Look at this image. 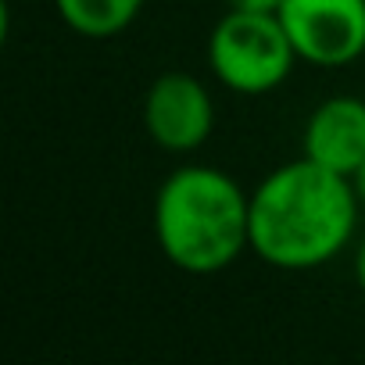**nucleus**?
<instances>
[{
    "instance_id": "nucleus-6",
    "label": "nucleus",
    "mask_w": 365,
    "mask_h": 365,
    "mask_svg": "<svg viewBox=\"0 0 365 365\" xmlns=\"http://www.w3.org/2000/svg\"><path fill=\"white\" fill-rule=\"evenodd\" d=\"M304 158L351 179L365 161V101L358 97L322 101L304 125Z\"/></svg>"
},
{
    "instance_id": "nucleus-9",
    "label": "nucleus",
    "mask_w": 365,
    "mask_h": 365,
    "mask_svg": "<svg viewBox=\"0 0 365 365\" xmlns=\"http://www.w3.org/2000/svg\"><path fill=\"white\" fill-rule=\"evenodd\" d=\"M354 276H358V287L365 290V237L358 244V255H354Z\"/></svg>"
},
{
    "instance_id": "nucleus-1",
    "label": "nucleus",
    "mask_w": 365,
    "mask_h": 365,
    "mask_svg": "<svg viewBox=\"0 0 365 365\" xmlns=\"http://www.w3.org/2000/svg\"><path fill=\"white\" fill-rule=\"evenodd\" d=\"M358 194L347 175L301 158L272 175L251 197V247L279 269H315L344 251L358 222Z\"/></svg>"
},
{
    "instance_id": "nucleus-5",
    "label": "nucleus",
    "mask_w": 365,
    "mask_h": 365,
    "mask_svg": "<svg viewBox=\"0 0 365 365\" xmlns=\"http://www.w3.org/2000/svg\"><path fill=\"white\" fill-rule=\"evenodd\" d=\"M143 125L158 147L182 154L212 136L215 108L201 79H194L190 72H165L143 97Z\"/></svg>"
},
{
    "instance_id": "nucleus-8",
    "label": "nucleus",
    "mask_w": 365,
    "mask_h": 365,
    "mask_svg": "<svg viewBox=\"0 0 365 365\" xmlns=\"http://www.w3.org/2000/svg\"><path fill=\"white\" fill-rule=\"evenodd\" d=\"M283 0H226L230 11H258V15H276Z\"/></svg>"
},
{
    "instance_id": "nucleus-7",
    "label": "nucleus",
    "mask_w": 365,
    "mask_h": 365,
    "mask_svg": "<svg viewBox=\"0 0 365 365\" xmlns=\"http://www.w3.org/2000/svg\"><path fill=\"white\" fill-rule=\"evenodd\" d=\"M140 8H143V0H58L61 19L76 33L93 36V40L122 33L140 15Z\"/></svg>"
},
{
    "instance_id": "nucleus-3",
    "label": "nucleus",
    "mask_w": 365,
    "mask_h": 365,
    "mask_svg": "<svg viewBox=\"0 0 365 365\" xmlns=\"http://www.w3.org/2000/svg\"><path fill=\"white\" fill-rule=\"evenodd\" d=\"M297 51L279 22V15L230 11L208 40V61L219 83L237 93L276 90L294 65Z\"/></svg>"
},
{
    "instance_id": "nucleus-10",
    "label": "nucleus",
    "mask_w": 365,
    "mask_h": 365,
    "mask_svg": "<svg viewBox=\"0 0 365 365\" xmlns=\"http://www.w3.org/2000/svg\"><path fill=\"white\" fill-rule=\"evenodd\" d=\"M351 182H354V194H358V201L365 205V161L358 165V172L351 175Z\"/></svg>"
},
{
    "instance_id": "nucleus-2",
    "label": "nucleus",
    "mask_w": 365,
    "mask_h": 365,
    "mask_svg": "<svg viewBox=\"0 0 365 365\" xmlns=\"http://www.w3.org/2000/svg\"><path fill=\"white\" fill-rule=\"evenodd\" d=\"M154 237L175 269L219 272L251 244V197L219 168H179L158 190Z\"/></svg>"
},
{
    "instance_id": "nucleus-4",
    "label": "nucleus",
    "mask_w": 365,
    "mask_h": 365,
    "mask_svg": "<svg viewBox=\"0 0 365 365\" xmlns=\"http://www.w3.org/2000/svg\"><path fill=\"white\" fill-rule=\"evenodd\" d=\"M279 22L297 58L336 68L365 51V0H283Z\"/></svg>"
}]
</instances>
